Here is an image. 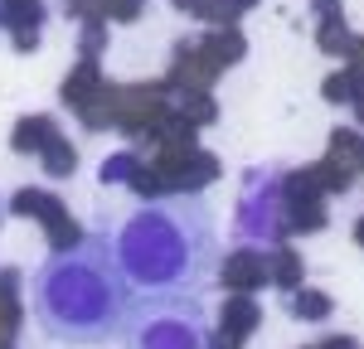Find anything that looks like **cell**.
I'll return each mask as SVG.
<instances>
[{"mask_svg":"<svg viewBox=\"0 0 364 349\" xmlns=\"http://www.w3.org/2000/svg\"><path fill=\"white\" fill-rule=\"evenodd\" d=\"M136 291L122 277L107 233H87L29 272V316L44 340L68 349H97L122 335Z\"/></svg>","mask_w":364,"mask_h":349,"instance_id":"cell-1","label":"cell"},{"mask_svg":"<svg viewBox=\"0 0 364 349\" xmlns=\"http://www.w3.org/2000/svg\"><path fill=\"white\" fill-rule=\"evenodd\" d=\"M107 238L136 296H199L219 272V223L199 194L146 199Z\"/></svg>","mask_w":364,"mask_h":349,"instance_id":"cell-2","label":"cell"},{"mask_svg":"<svg viewBox=\"0 0 364 349\" xmlns=\"http://www.w3.org/2000/svg\"><path fill=\"white\" fill-rule=\"evenodd\" d=\"M122 349H209V316L199 296H136L122 320Z\"/></svg>","mask_w":364,"mask_h":349,"instance_id":"cell-3","label":"cell"},{"mask_svg":"<svg viewBox=\"0 0 364 349\" xmlns=\"http://www.w3.org/2000/svg\"><path fill=\"white\" fill-rule=\"evenodd\" d=\"M228 287H257V282H262V267H257V262L248 257V253H243V257H233L228 262Z\"/></svg>","mask_w":364,"mask_h":349,"instance_id":"cell-4","label":"cell"},{"mask_svg":"<svg viewBox=\"0 0 364 349\" xmlns=\"http://www.w3.org/2000/svg\"><path fill=\"white\" fill-rule=\"evenodd\" d=\"M291 311H296L301 320H311V316H331V301H326V296H296V301H291Z\"/></svg>","mask_w":364,"mask_h":349,"instance_id":"cell-5","label":"cell"},{"mask_svg":"<svg viewBox=\"0 0 364 349\" xmlns=\"http://www.w3.org/2000/svg\"><path fill=\"white\" fill-rule=\"evenodd\" d=\"M127 170H132V160H127V155L107 160V165H102V184H117V179H127Z\"/></svg>","mask_w":364,"mask_h":349,"instance_id":"cell-6","label":"cell"},{"mask_svg":"<svg viewBox=\"0 0 364 349\" xmlns=\"http://www.w3.org/2000/svg\"><path fill=\"white\" fill-rule=\"evenodd\" d=\"M326 92H331V102H350L355 97V78H331Z\"/></svg>","mask_w":364,"mask_h":349,"instance_id":"cell-7","label":"cell"},{"mask_svg":"<svg viewBox=\"0 0 364 349\" xmlns=\"http://www.w3.org/2000/svg\"><path fill=\"white\" fill-rule=\"evenodd\" d=\"M224 325H228V335H233V325H252V306H248V301H238V306H228Z\"/></svg>","mask_w":364,"mask_h":349,"instance_id":"cell-8","label":"cell"},{"mask_svg":"<svg viewBox=\"0 0 364 349\" xmlns=\"http://www.w3.org/2000/svg\"><path fill=\"white\" fill-rule=\"evenodd\" d=\"M68 160H73V155H68V145H49V165H54V174L68 170Z\"/></svg>","mask_w":364,"mask_h":349,"instance_id":"cell-9","label":"cell"},{"mask_svg":"<svg viewBox=\"0 0 364 349\" xmlns=\"http://www.w3.org/2000/svg\"><path fill=\"white\" fill-rule=\"evenodd\" d=\"M277 277H282V282H296V257H291V253H282V262H277Z\"/></svg>","mask_w":364,"mask_h":349,"instance_id":"cell-10","label":"cell"},{"mask_svg":"<svg viewBox=\"0 0 364 349\" xmlns=\"http://www.w3.org/2000/svg\"><path fill=\"white\" fill-rule=\"evenodd\" d=\"M175 5H180V10H199L204 0H175Z\"/></svg>","mask_w":364,"mask_h":349,"instance_id":"cell-11","label":"cell"},{"mask_svg":"<svg viewBox=\"0 0 364 349\" xmlns=\"http://www.w3.org/2000/svg\"><path fill=\"white\" fill-rule=\"evenodd\" d=\"M228 5H233V10H248V5H257V0H228Z\"/></svg>","mask_w":364,"mask_h":349,"instance_id":"cell-12","label":"cell"},{"mask_svg":"<svg viewBox=\"0 0 364 349\" xmlns=\"http://www.w3.org/2000/svg\"><path fill=\"white\" fill-rule=\"evenodd\" d=\"M355 116H360V121H364V97H360V102H355Z\"/></svg>","mask_w":364,"mask_h":349,"instance_id":"cell-13","label":"cell"},{"mask_svg":"<svg viewBox=\"0 0 364 349\" xmlns=\"http://www.w3.org/2000/svg\"><path fill=\"white\" fill-rule=\"evenodd\" d=\"M0 10H5V5H0Z\"/></svg>","mask_w":364,"mask_h":349,"instance_id":"cell-14","label":"cell"}]
</instances>
